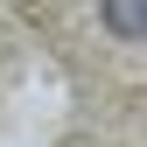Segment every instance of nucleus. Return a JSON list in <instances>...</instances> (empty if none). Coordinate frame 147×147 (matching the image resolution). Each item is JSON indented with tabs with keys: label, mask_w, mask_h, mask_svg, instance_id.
Returning <instances> with one entry per match:
<instances>
[{
	"label": "nucleus",
	"mask_w": 147,
	"mask_h": 147,
	"mask_svg": "<svg viewBox=\"0 0 147 147\" xmlns=\"http://www.w3.org/2000/svg\"><path fill=\"white\" fill-rule=\"evenodd\" d=\"M105 21H112V35L140 42V28H147V0H105Z\"/></svg>",
	"instance_id": "f257e3e1"
}]
</instances>
